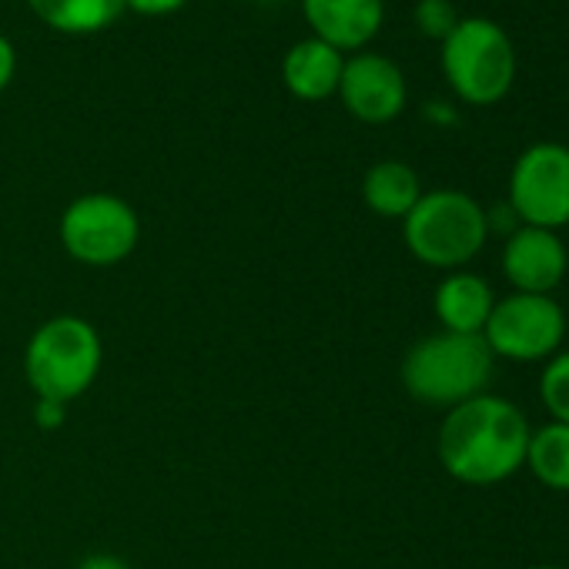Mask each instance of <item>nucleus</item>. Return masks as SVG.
<instances>
[{
    "mask_svg": "<svg viewBox=\"0 0 569 569\" xmlns=\"http://www.w3.org/2000/svg\"><path fill=\"white\" fill-rule=\"evenodd\" d=\"M526 412L502 396H476L446 412L436 439L442 469L462 486H499L526 466Z\"/></svg>",
    "mask_w": 569,
    "mask_h": 569,
    "instance_id": "obj_1",
    "label": "nucleus"
},
{
    "mask_svg": "<svg viewBox=\"0 0 569 569\" xmlns=\"http://www.w3.org/2000/svg\"><path fill=\"white\" fill-rule=\"evenodd\" d=\"M492 352L482 336L436 332L419 339L402 359L406 392L436 409H456L486 392L492 379Z\"/></svg>",
    "mask_w": 569,
    "mask_h": 569,
    "instance_id": "obj_2",
    "label": "nucleus"
},
{
    "mask_svg": "<svg viewBox=\"0 0 569 569\" xmlns=\"http://www.w3.org/2000/svg\"><path fill=\"white\" fill-rule=\"evenodd\" d=\"M104 346L98 329L81 316H54L34 329L24 349V376L38 399L74 402L101 376Z\"/></svg>",
    "mask_w": 569,
    "mask_h": 569,
    "instance_id": "obj_3",
    "label": "nucleus"
},
{
    "mask_svg": "<svg viewBox=\"0 0 569 569\" xmlns=\"http://www.w3.org/2000/svg\"><path fill=\"white\" fill-rule=\"evenodd\" d=\"M402 238L409 254L422 264L459 271L489 241L486 208L456 188L422 191L416 208L402 218Z\"/></svg>",
    "mask_w": 569,
    "mask_h": 569,
    "instance_id": "obj_4",
    "label": "nucleus"
},
{
    "mask_svg": "<svg viewBox=\"0 0 569 569\" xmlns=\"http://www.w3.org/2000/svg\"><path fill=\"white\" fill-rule=\"evenodd\" d=\"M442 74L452 94L472 108L499 104L516 81V48L489 18H459L442 41Z\"/></svg>",
    "mask_w": 569,
    "mask_h": 569,
    "instance_id": "obj_5",
    "label": "nucleus"
},
{
    "mask_svg": "<svg viewBox=\"0 0 569 569\" xmlns=\"http://www.w3.org/2000/svg\"><path fill=\"white\" fill-rule=\"evenodd\" d=\"M58 234L78 264L111 268L134 254L141 241V218L124 198L111 191H91L64 208Z\"/></svg>",
    "mask_w": 569,
    "mask_h": 569,
    "instance_id": "obj_6",
    "label": "nucleus"
},
{
    "mask_svg": "<svg viewBox=\"0 0 569 569\" xmlns=\"http://www.w3.org/2000/svg\"><path fill=\"white\" fill-rule=\"evenodd\" d=\"M566 339V312L552 296L509 292L496 299L492 316L482 329V342L492 359L506 362H546Z\"/></svg>",
    "mask_w": 569,
    "mask_h": 569,
    "instance_id": "obj_7",
    "label": "nucleus"
},
{
    "mask_svg": "<svg viewBox=\"0 0 569 569\" xmlns=\"http://www.w3.org/2000/svg\"><path fill=\"white\" fill-rule=\"evenodd\" d=\"M509 208L522 224L566 228L569 224V148L559 141L529 144L509 174Z\"/></svg>",
    "mask_w": 569,
    "mask_h": 569,
    "instance_id": "obj_8",
    "label": "nucleus"
},
{
    "mask_svg": "<svg viewBox=\"0 0 569 569\" xmlns=\"http://www.w3.org/2000/svg\"><path fill=\"white\" fill-rule=\"evenodd\" d=\"M342 108L362 124H389L406 111L409 84L402 68L376 51H356L346 58L339 94Z\"/></svg>",
    "mask_w": 569,
    "mask_h": 569,
    "instance_id": "obj_9",
    "label": "nucleus"
},
{
    "mask_svg": "<svg viewBox=\"0 0 569 569\" xmlns=\"http://www.w3.org/2000/svg\"><path fill=\"white\" fill-rule=\"evenodd\" d=\"M566 271H569V251L562 238L549 228L522 224L502 244V274L512 284V292L552 296Z\"/></svg>",
    "mask_w": 569,
    "mask_h": 569,
    "instance_id": "obj_10",
    "label": "nucleus"
},
{
    "mask_svg": "<svg viewBox=\"0 0 569 569\" xmlns=\"http://www.w3.org/2000/svg\"><path fill=\"white\" fill-rule=\"evenodd\" d=\"M302 14L312 38L332 44L342 54L366 51L386 21V0H302Z\"/></svg>",
    "mask_w": 569,
    "mask_h": 569,
    "instance_id": "obj_11",
    "label": "nucleus"
},
{
    "mask_svg": "<svg viewBox=\"0 0 569 569\" xmlns=\"http://www.w3.org/2000/svg\"><path fill=\"white\" fill-rule=\"evenodd\" d=\"M342 68H346L342 51H336L319 38H302L281 58V84L292 98L306 104H319L339 94Z\"/></svg>",
    "mask_w": 569,
    "mask_h": 569,
    "instance_id": "obj_12",
    "label": "nucleus"
},
{
    "mask_svg": "<svg viewBox=\"0 0 569 569\" xmlns=\"http://www.w3.org/2000/svg\"><path fill=\"white\" fill-rule=\"evenodd\" d=\"M492 306H496L492 284L472 271H449L436 284L432 296V309L442 332H459V336H482Z\"/></svg>",
    "mask_w": 569,
    "mask_h": 569,
    "instance_id": "obj_13",
    "label": "nucleus"
},
{
    "mask_svg": "<svg viewBox=\"0 0 569 569\" xmlns=\"http://www.w3.org/2000/svg\"><path fill=\"white\" fill-rule=\"evenodd\" d=\"M31 14L68 38H88L108 31L121 14L124 0H28Z\"/></svg>",
    "mask_w": 569,
    "mask_h": 569,
    "instance_id": "obj_14",
    "label": "nucleus"
},
{
    "mask_svg": "<svg viewBox=\"0 0 569 569\" xmlns=\"http://www.w3.org/2000/svg\"><path fill=\"white\" fill-rule=\"evenodd\" d=\"M422 198V181L406 161H379L362 178V201L379 218H406Z\"/></svg>",
    "mask_w": 569,
    "mask_h": 569,
    "instance_id": "obj_15",
    "label": "nucleus"
},
{
    "mask_svg": "<svg viewBox=\"0 0 569 569\" xmlns=\"http://www.w3.org/2000/svg\"><path fill=\"white\" fill-rule=\"evenodd\" d=\"M529 472L552 492H569V426L546 422L529 432L526 446Z\"/></svg>",
    "mask_w": 569,
    "mask_h": 569,
    "instance_id": "obj_16",
    "label": "nucleus"
},
{
    "mask_svg": "<svg viewBox=\"0 0 569 569\" xmlns=\"http://www.w3.org/2000/svg\"><path fill=\"white\" fill-rule=\"evenodd\" d=\"M539 402L552 416V422L569 426V352H556L546 359V369L539 376Z\"/></svg>",
    "mask_w": 569,
    "mask_h": 569,
    "instance_id": "obj_17",
    "label": "nucleus"
},
{
    "mask_svg": "<svg viewBox=\"0 0 569 569\" xmlns=\"http://www.w3.org/2000/svg\"><path fill=\"white\" fill-rule=\"evenodd\" d=\"M416 28L426 34V38H432V41H446L452 31H456V24H459V14H456V4L452 0H419L416 4Z\"/></svg>",
    "mask_w": 569,
    "mask_h": 569,
    "instance_id": "obj_18",
    "label": "nucleus"
},
{
    "mask_svg": "<svg viewBox=\"0 0 569 569\" xmlns=\"http://www.w3.org/2000/svg\"><path fill=\"white\" fill-rule=\"evenodd\" d=\"M188 0H124V11H134L141 18H168L181 11Z\"/></svg>",
    "mask_w": 569,
    "mask_h": 569,
    "instance_id": "obj_19",
    "label": "nucleus"
},
{
    "mask_svg": "<svg viewBox=\"0 0 569 569\" xmlns=\"http://www.w3.org/2000/svg\"><path fill=\"white\" fill-rule=\"evenodd\" d=\"M14 74H18V51H14L11 38L0 34V94L11 88Z\"/></svg>",
    "mask_w": 569,
    "mask_h": 569,
    "instance_id": "obj_20",
    "label": "nucleus"
},
{
    "mask_svg": "<svg viewBox=\"0 0 569 569\" xmlns=\"http://www.w3.org/2000/svg\"><path fill=\"white\" fill-rule=\"evenodd\" d=\"M64 416H68V406H61V402H48V399H38V406H34V422L44 429V432H51V429H58L61 422H64Z\"/></svg>",
    "mask_w": 569,
    "mask_h": 569,
    "instance_id": "obj_21",
    "label": "nucleus"
},
{
    "mask_svg": "<svg viewBox=\"0 0 569 569\" xmlns=\"http://www.w3.org/2000/svg\"><path fill=\"white\" fill-rule=\"evenodd\" d=\"M74 569H131V566H128V559H121L114 552H91Z\"/></svg>",
    "mask_w": 569,
    "mask_h": 569,
    "instance_id": "obj_22",
    "label": "nucleus"
},
{
    "mask_svg": "<svg viewBox=\"0 0 569 569\" xmlns=\"http://www.w3.org/2000/svg\"><path fill=\"white\" fill-rule=\"evenodd\" d=\"M526 569H559V566H542V562H539V566H526Z\"/></svg>",
    "mask_w": 569,
    "mask_h": 569,
    "instance_id": "obj_23",
    "label": "nucleus"
},
{
    "mask_svg": "<svg viewBox=\"0 0 569 569\" xmlns=\"http://www.w3.org/2000/svg\"><path fill=\"white\" fill-rule=\"evenodd\" d=\"M566 231H569V224H566Z\"/></svg>",
    "mask_w": 569,
    "mask_h": 569,
    "instance_id": "obj_24",
    "label": "nucleus"
}]
</instances>
